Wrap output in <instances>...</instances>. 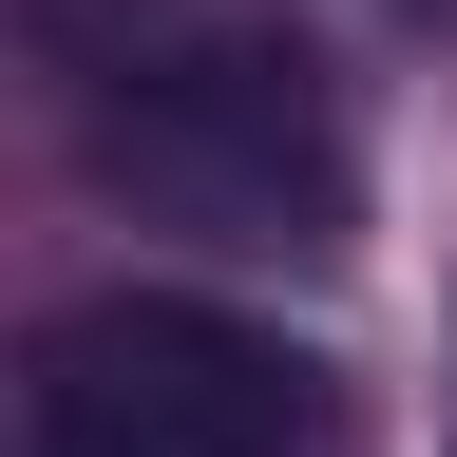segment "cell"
Segmentation results:
<instances>
[{"label":"cell","instance_id":"6da1fadb","mask_svg":"<svg viewBox=\"0 0 457 457\" xmlns=\"http://www.w3.org/2000/svg\"><path fill=\"white\" fill-rule=\"evenodd\" d=\"M77 153L134 210L210 228V248H324L343 191H362V171H343V96H324V57H305L286 0H228V20L77 77Z\"/></svg>","mask_w":457,"mask_h":457},{"label":"cell","instance_id":"7a4b0ae2","mask_svg":"<svg viewBox=\"0 0 457 457\" xmlns=\"http://www.w3.org/2000/svg\"><path fill=\"white\" fill-rule=\"evenodd\" d=\"M38 457H305V343L210 286H96L38 324Z\"/></svg>","mask_w":457,"mask_h":457}]
</instances>
